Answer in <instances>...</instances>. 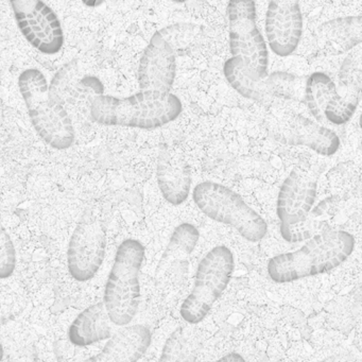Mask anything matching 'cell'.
Instances as JSON below:
<instances>
[{
  "label": "cell",
  "instance_id": "6da1fadb",
  "mask_svg": "<svg viewBox=\"0 0 362 362\" xmlns=\"http://www.w3.org/2000/svg\"><path fill=\"white\" fill-rule=\"evenodd\" d=\"M355 245V238L346 230H325L296 251L270 258L267 264L268 276L275 283L287 284L324 274L342 264L353 253Z\"/></svg>",
  "mask_w": 362,
  "mask_h": 362
},
{
  "label": "cell",
  "instance_id": "7a4b0ae2",
  "mask_svg": "<svg viewBox=\"0 0 362 362\" xmlns=\"http://www.w3.org/2000/svg\"><path fill=\"white\" fill-rule=\"evenodd\" d=\"M90 111L93 122L101 126L156 130L177 119L183 103L171 93L162 97L139 90L124 98L101 95L90 103Z\"/></svg>",
  "mask_w": 362,
  "mask_h": 362
},
{
  "label": "cell",
  "instance_id": "3957f363",
  "mask_svg": "<svg viewBox=\"0 0 362 362\" xmlns=\"http://www.w3.org/2000/svg\"><path fill=\"white\" fill-rule=\"evenodd\" d=\"M18 84L37 135L54 149L71 148L76 141L75 127L65 107L50 94L45 75L28 69L21 74Z\"/></svg>",
  "mask_w": 362,
  "mask_h": 362
},
{
  "label": "cell",
  "instance_id": "277c9868",
  "mask_svg": "<svg viewBox=\"0 0 362 362\" xmlns=\"http://www.w3.org/2000/svg\"><path fill=\"white\" fill-rule=\"evenodd\" d=\"M144 259L145 247L136 239H126L116 251L103 302L114 325L128 326L136 315L141 303L139 274Z\"/></svg>",
  "mask_w": 362,
  "mask_h": 362
},
{
  "label": "cell",
  "instance_id": "5b68a950",
  "mask_svg": "<svg viewBox=\"0 0 362 362\" xmlns=\"http://www.w3.org/2000/svg\"><path fill=\"white\" fill-rule=\"evenodd\" d=\"M192 199L201 213L213 221L234 228L250 243L262 240L268 233L264 218L240 194L223 184L201 182L194 188Z\"/></svg>",
  "mask_w": 362,
  "mask_h": 362
},
{
  "label": "cell",
  "instance_id": "8992f818",
  "mask_svg": "<svg viewBox=\"0 0 362 362\" xmlns=\"http://www.w3.org/2000/svg\"><path fill=\"white\" fill-rule=\"evenodd\" d=\"M235 269L233 252L226 245H217L199 262L194 287L182 303L180 315L186 323H200L219 300Z\"/></svg>",
  "mask_w": 362,
  "mask_h": 362
},
{
  "label": "cell",
  "instance_id": "52a82bcc",
  "mask_svg": "<svg viewBox=\"0 0 362 362\" xmlns=\"http://www.w3.org/2000/svg\"><path fill=\"white\" fill-rule=\"evenodd\" d=\"M230 28V50L240 59L245 71L254 79L269 75V50L256 24V5L251 0H232L226 7Z\"/></svg>",
  "mask_w": 362,
  "mask_h": 362
},
{
  "label": "cell",
  "instance_id": "ba28073f",
  "mask_svg": "<svg viewBox=\"0 0 362 362\" xmlns=\"http://www.w3.org/2000/svg\"><path fill=\"white\" fill-rule=\"evenodd\" d=\"M269 136L283 146L306 147L322 156H332L340 149L336 132L294 111H279L266 118Z\"/></svg>",
  "mask_w": 362,
  "mask_h": 362
},
{
  "label": "cell",
  "instance_id": "9c48e42d",
  "mask_svg": "<svg viewBox=\"0 0 362 362\" xmlns=\"http://www.w3.org/2000/svg\"><path fill=\"white\" fill-rule=\"evenodd\" d=\"M107 247V232L103 222L86 211L78 222L67 250V268L76 281L92 279L103 266Z\"/></svg>",
  "mask_w": 362,
  "mask_h": 362
},
{
  "label": "cell",
  "instance_id": "30bf717a",
  "mask_svg": "<svg viewBox=\"0 0 362 362\" xmlns=\"http://www.w3.org/2000/svg\"><path fill=\"white\" fill-rule=\"evenodd\" d=\"M11 7L18 30L35 49L47 56L62 50V24L49 6L40 0H14Z\"/></svg>",
  "mask_w": 362,
  "mask_h": 362
},
{
  "label": "cell",
  "instance_id": "8fae6325",
  "mask_svg": "<svg viewBox=\"0 0 362 362\" xmlns=\"http://www.w3.org/2000/svg\"><path fill=\"white\" fill-rule=\"evenodd\" d=\"M177 77V50L156 31L144 49L137 71L141 92L168 96Z\"/></svg>",
  "mask_w": 362,
  "mask_h": 362
},
{
  "label": "cell",
  "instance_id": "7c38bea8",
  "mask_svg": "<svg viewBox=\"0 0 362 362\" xmlns=\"http://www.w3.org/2000/svg\"><path fill=\"white\" fill-rule=\"evenodd\" d=\"M319 173L311 168L292 169L279 187L276 199V216L279 228L304 221L315 205Z\"/></svg>",
  "mask_w": 362,
  "mask_h": 362
},
{
  "label": "cell",
  "instance_id": "4fadbf2b",
  "mask_svg": "<svg viewBox=\"0 0 362 362\" xmlns=\"http://www.w3.org/2000/svg\"><path fill=\"white\" fill-rule=\"evenodd\" d=\"M264 31L273 54L281 58L294 54L304 31L300 4L288 0L270 1L267 8Z\"/></svg>",
  "mask_w": 362,
  "mask_h": 362
},
{
  "label": "cell",
  "instance_id": "5bb4252c",
  "mask_svg": "<svg viewBox=\"0 0 362 362\" xmlns=\"http://www.w3.org/2000/svg\"><path fill=\"white\" fill-rule=\"evenodd\" d=\"M361 50L354 49L343 60L338 74L336 94L326 107L325 119L342 126L353 117L361 99Z\"/></svg>",
  "mask_w": 362,
  "mask_h": 362
},
{
  "label": "cell",
  "instance_id": "9a60e30c",
  "mask_svg": "<svg viewBox=\"0 0 362 362\" xmlns=\"http://www.w3.org/2000/svg\"><path fill=\"white\" fill-rule=\"evenodd\" d=\"M156 183L165 201L180 206L186 202L192 190V173L185 158L168 146L158 149Z\"/></svg>",
  "mask_w": 362,
  "mask_h": 362
},
{
  "label": "cell",
  "instance_id": "2e32d148",
  "mask_svg": "<svg viewBox=\"0 0 362 362\" xmlns=\"http://www.w3.org/2000/svg\"><path fill=\"white\" fill-rule=\"evenodd\" d=\"M50 94L64 107L65 105H78L96 97L105 95V88L95 76L82 71L77 60L66 63L52 78L49 86Z\"/></svg>",
  "mask_w": 362,
  "mask_h": 362
},
{
  "label": "cell",
  "instance_id": "e0dca14e",
  "mask_svg": "<svg viewBox=\"0 0 362 362\" xmlns=\"http://www.w3.org/2000/svg\"><path fill=\"white\" fill-rule=\"evenodd\" d=\"M362 18L343 16L324 22L315 33L317 49L325 56H341L361 44Z\"/></svg>",
  "mask_w": 362,
  "mask_h": 362
},
{
  "label": "cell",
  "instance_id": "ac0fdd59",
  "mask_svg": "<svg viewBox=\"0 0 362 362\" xmlns=\"http://www.w3.org/2000/svg\"><path fill=\"white\" fill-rule=\"evenodd\" d=\"M151 341V332L147 326H124L113 334L100 353L83 362H137L145 355Z\"/></svg>",
  "mask_w": 362,
  "mask_h": 362
},
{
  "label": "cell",
  "instance_id": "d6986e66",
  "mask_svg": "<svg viewBox=\"0 0 362 362\" xmlns=\"http://www.w3.org/2000/svg\"><path fill=\"white\" fill-rule=\"evenodd\" d=\"M114 325L103 302L84 309L69 326L67 337L75 346H88L113 336Z\"/></svg>",
  "mask_w": 362,
  "mask_h": 362
},
{
  "label": "cell",
  "instance_id": "ffe728a7",
  "mask_svg": "<svg viewBox=\"0 0 362 362\" xmlns=\"http://www.w3.org/2000/svg\"><path fill=\"white\" fill-rule=\"evenodd\" d=\"M223 75L230 88L243 98L260 105H269L274 101V90L268 76L264 79H254L245 71L238 58H230L223 64Z\"/></svg>",
  "mask_w": 362,
  "mask_h": 362
},
{
  "label": "cell",
  "instance_id": "44dd1931",
  "mask_svg": "<svg viewBox=\"0 0 362 362\" xmlns=\"http://www.w3.org/2000/svg\"><path fill=\"white\" fill-rule=\"evenodd\" d=\"M336 94V83L329 76L315 71L306 78L304 103L309 113L319 124L326 122L325 111Z\"/></svg>",
  "mask_w": 362,
  "mask_h": 362
},
{
  "label": "cell",
  "instance_id": "7402d4cb",
  "mask_svg": "<svg viewBox=\"0 0 362 362\" xmlns=\"http://www.w3.org/2000/svg\"><path fill=\"white\" fill-rule=\"evenodd\" d=\"M200 351L198 336L180 326L167 338L158 362H196Z\"/></svg>",
  "mask_w": 362,
  "mask_h": 362
},
{
  "label": "cell",
  "instance_id": "603a6c76",
  "mask_svg": "<svg viewBox=\"0 0 362 362\" xmlns=\"http://www.w3.org/2000/svg\"><path fill=\"white\" fill-rule=\"evenodd\" d=\"M200 238V233L194 224L184 222L173 230L170 240L167 245L166 251L163 255V272L166 271L167 266L173 264L175 260L182 259L192 253Z\"/></svg>",
  "mask_w": 362,
  "mask_h": 362
},
{
  "label": "cell",
  "instance_id": "cb8c5ba5",
  "mask_svg": "<svg viewBox=\"0 0 362 362\" xmlns=\"http://www.w3.org/2000/svg\"><path fill=\"white\" fill-rule=\"evenodd\" d=\"M268 77L274 90L275 99L304 103V88L307 77L281 71H273L269 74Z\"/></svg>",
  "mask_w": 362,
  "mask_h": 362
},
{
  "label": "cell",
  "instance_id": "d4e9b609",
  "mask_svg": "<svg viewBox=\"0 0 362 362\" xmlns=\"http://www.w3.org/2000/svg\"><path fill=\"white\" fill-rule=\"evenodd\" d=\"M328 230H330V228L325 221L311 219V218H309V216L304 221L300 222V223L294 224V226H285V228H279V232H281L284 240L290 243L309 240L315 235Z\"/></svg>",
  "mask_w": 362,
  "mask_h": 362
},
{
  "label": "cell",
  "instance_id": "484cf974",
  "mask_svg": "<svg viewBox=\"0 0 362 362\" xmlns=\"http://www.w3.org/2000/svg\"><path fill=\"white\" fill-rule=\"evenodd\" d=\"M16 262L18 257L11 237L0 223V279L12 276L16 271Z\"/></svg>",
  "mask_w": 362,
  "mask_h": 362
},
{
  "label": "cell",
  "instance_id": "4316f807",
  "mask_svg": "<svg viewBox=\"0 0 362 362\" xmlns=\"http://www.w3.org/2000/svg\"><path fill=\"white\" fill-rule=\"evenodd\" d=\"M24 308V300L16 292L0 290V327L16 319Z\"/></svg>",
  "mask_w": 362,
  "mask_h": 362
},
{
  "label": "cell",
  "instance_id": "83f0119b",
  "mask_svg": "<svg viewBox=\"0 0 362 362\" xmlns=\"http://www.w3.org/2000/svg\"><path fill=\"white\" fill-rule=\"evenodd\" d=\"M320 362H358L355 356L349 353H339L328 356Z\"/></svg>",
  "mask_w": 362,
  "mask_h": 362
},
{
  "label": "cell",
  "instance_id": "f1b7e54d",
  "mask_svg": "<svg viewBox=\"0 0 362 362\" xmlns=\"http://www.w3.org/2000/svg\"><path fill=\"white\" fill-rule=\"evenodd\" d=\"M14 362H37V355L35 351L25 349L22 353H18Z\"/></svg>",
  "mask_w": 362,
  "mask_h": 362
},
{
  "label": "cell",
  "instance_id": "f546056e",
  "mask_svg": "<svg viewBox=\"0 0 362 362\" xmlns=\"http://www.w3.org/2000/svg\"><path fill=\"white\" fill-rule=\"evenodd\" d=\"M215 362H247L243 355L239 353H228L224 355L223 357L219 358Z\"/></svg>",
  "mask_w": 362,
  "mask_h": 362
},
{
  "label": "cell",
  "instance_id": "4dcf8cb0",
  "mask_svg": "<svg viewBox=\"0 0 362 362\" xmlns=\"http://www.w3.org/2000/svg\"><path fill=\"white\" fill-rule=\"evenodd\" d=\"M4 358V347L3 345H1V343H0V361L3 360Z\"/></svg>",
  "mask_w": 362,
  "mask_h": 362
}]
</instances>
